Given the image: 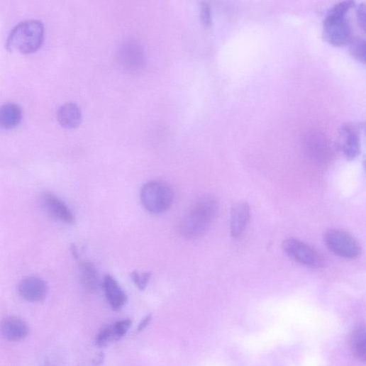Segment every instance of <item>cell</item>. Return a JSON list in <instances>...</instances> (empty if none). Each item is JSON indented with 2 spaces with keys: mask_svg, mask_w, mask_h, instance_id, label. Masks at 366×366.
Wrapping results in <instances>:
<instances>
[{
  "mask_svg": "<svg viewBox=\"0 0 366 366\" xmlns=\"http://www.w3.org/2000/svg\"><path fill=\"white\" fill-rule=\"evenodd\" d=\"M218 211V203L212 196L199 199L179 223L178 231L187 240L198 239L205 235Z\"/></svg>",
  "mask_w": 366,
  "mask_h": 366,
  "instance_id": "1",
  "label": "cell"
},
{
  "mask_svg": "<svg viewBox=\"0 0 366 366\" xmlns=\"http://www.w3.org/2000/svg\"><path fill=\"white\" fill-rule=\"evenodd\" d=\"M354 6L353 1L341 2L328 11L323 23V36L331 45L342 47L352 40V30L347 14Z\"/></svg>",
  "mask_w": 366,
  "mask_h": 366,
  "instance_id": "2",
  "label": "cell"
},
{
  "mask_svg": "<svg viewBox=\"0 0 366 366\" xmlns=\"http://www.w3.org/2000/svg\"><path fill=\"white\" fill-rule=\"evenodd\" d=\"M44 40V28L37 21L23 22L16 26L10 34L7 47L11 51L23 54L36 52Z\"/></svg>",
  "mask_w": 366,
  "mask_h": 366,
  "instance_id": "3",
  "label": "cell"
},
{
  "mask_svg": "<svg viewBox=\"0 0 366 366\" xmlns=\"http://www.w3.org/2000/svg\"><path fill=\"white\" fill-rule=\"evenodd\" d=\"M140 200L148 211L153 214H161L172 206L174 200L173 190L166 182L150 181L142 188Z\"/></svg>",
  "mask_w": 366,
  "mask_h": 366,
  "instance_id": "4",
  "label": "cell"
},
{
  "mask_svg": "<svg viewBox=\"0 0 366 366\" xmlns=\"http://www.w3.org/2000/svg\"><path fill=\"white\" fill-rule=\"evenodd\" d=\"M285 253L294 261L309 267L320 268L325 265L323 255L316 248L296 238H289L283 243Z\"/></svg>",
  "mask_w": 366,
  "mask_h": 366,
  "instance_id": "5",
  "label": "cell"
},
{
  "mask_svg": "<svg viewBox=\"0 0 366 366\" xmlns=\"http://www.w3.org/2000/svg\"><path fill=\"white\" fill-rule=\"evenodd\" d=\"M324 242L333 254L346 259H355L361 254V247L350 233L340 230H331L324 236Z\"/></svg>",
  "mask_w": 366,
  "mask_h": 366,
  "instance_id": "6",
  "label": "cell"
},
{
  "mask_svg": "<svg viewBox=\"0 0 366 366\" xmlns=\"http://www.w3.org/2000/svg\"><path fill=\"white\" fill-rule=\"evenodd\" d=\"M118 59L121 66L131 72L139 71L145 65L143 50L140 45L134 42H129L121 46Z\"/></svg>",
  "mask_w": 366,
  "mask_h": 366,
  "instance_id": "7",
  "label": "cell"
},
{
  "mask_svg": "<svg viewBox=\"0 0 366 366\" xmlns=\"http://www.w3.org/2000/svg\"><path fill=\"white\" fill-rule=\"evenodd\" d=\"M47 284L38 277H27L23 279L18 285V292L21 296L30 302L43 301L48 294Z\"/></svg>",
  "mask_w": 366,
  "mask_h": 366,
  "instance_id": "8",
  "label": "cell"
},
{
  "mask_svg": "<svg viewBox=\"0 0 366 366\" xmlns=\"http://www.w3.org/2000/svg\"><path fill=\"white\" fill-rule=\"evenodd\" d=\"M250 218V209L245 202L233 206L231 214V234L233 238H239L245 231Z\"/></svg>",
  "mask_w": 366,
  "mask_h": 366,
  "instance_id": "9",
  "label": "cell"
},
{
  "mask_svg": "<svg viewBox=\"0 0 366 366\" xmlns=\"http://www.w3.org/2000/svg\"><path fill=\"white\" fill-rule=\"evenodd\" d=\"M79 279L81 286L87 293H96L100 288V274L94 263L84 261L79 264Z\"/></svg>",
  "mask_w": 366,
  "mask_h": 366,
  "instance_id": "10",
  "label": "cell"
},
{
  "mask_svg": "<svg viewBox=\"0 0 366 366\" xmlns=\"http://www.w3.org/2000/svg\"><path fill=\"white\" fill-rule=\"evenodd\" d=\"M29 333L28 325L17 317H7L0 321V334L11 341H20Z\"/></svg>",
  "mask_w": 366,
  "mask_h": 366,
  "instance_id": "11",
  "label": "cell"
},
{
  "mask_svg": "<svg viewBox=\"0 0 366 366\" xmlns=\"http://www.w3.org/2000/svg\"><path fill=\"white\" fill-rule=\"evenodd\" d=\"M102 287L106 299L111 307L115 311L122 309L128 301V297L118 282L111 276H106Z\"/></svg>",
  "mask_w": 366,
  "mask_h": 366,
  "instance_id": "12",
  "label": "cell"
},
{
  "mask_svg": "<svg viewBox=\"0 0 366 366\" xmlns=\"http://www.w3.org/2000/svg\"><path fill=\"white\" fill-rule=\"evenodd\" d=\"M43 203L47 211L57 219L67 224L74 223L75 218L70 209L55 195L51 194H44Z\"/></svg>",
  "mask_w": 366,
  "mask_h": 366,
  "instance_id": "13",
  "label": "cell"
},
{
  "mask_svg": "<svg viewBox=\"0 0 366 366\" xmlns=\"http://www.w3.org/2000/svg\"><path fill=\"white\" fill-rule=\"evenodd\" d=\"M341 133L343 137V152L348 160H353L359 155L360 152L359 135L351 126H343Z\"/></svg>",
  "mask_w": 366,
  "mask_h": 366,
  "instance_id": "14",
  "label": "cell"
},
{
  "mask_svg": "<svg viewBox=\"0 0 366 366\" xmlns=\"http://www.w3.org/2000/svg\"><path fill=\"white\" fill-rule=\"evenodd\" d=\"M57 120L65 128L77 127L82 121V113L79 108L74 104H66L60 107L57 113Z\"/></svg>",
  "mask_w": 366,
  "mask_h": 366,
  "instance_id": "15",
  "label": "cell"
},
{
  "mask_svg": "<svg viewBox=\"0 0 366 366\" xmlns=\"http://www.w3.org/2000/svg\"><path fill=\"white\" fill-rule=\"evenodd\" d=\"M21 109L15 104H6L0 107V126L12 129L19 125L22 120Z\"/></svg>",
  "mask_w": 366,
  "mask_h": 366,
  "instance_id": "16",
  "label": "cell"
},
{
  "mask_svg": "<svg viewBox=\"0 0 366 366\" xmlns=\"http://www.w3.org/2000/svg\"><path fill=\"white\" fill-rule=\"evenodd\" d=\"M365 328H360L353 334L352 344L354 353L361 360H365Z\"/></svg>",
  "mask_w": 366,
  "mask_h": 366,
  "instance_id": "17",
  "label": "cell"
},
{
  "mask_svg": "<svg viewBox=\"0 0 366 366\" xmlns=\"http://www.w3.org/2000/svg\"><path fill=\"white\" fill-rule=\"evenodd\" d=\"M114 341H117V339L113 326L111 325L101 331L96 338V345L103 348Z\"/></svg>",
  "mask_w": 366,
  "mask_h": 366,
  "instance_id": "18",
  "label": "cell"
},
{
  "mask_svg": "<svg viewBox=\"0 0 366 366\" xmlns=\"http://www.w3.org/2000/svg\"><path fill=\"white\" fill-rule=\"evenodd\" d=\"M350 52L354 58L359 62L365 63V40L357 38L352 39L350 43Z\"/></svg>",
  "mask_w": 366,
  "mask_h": 366,
  "instance_id": "19",
  "label": "cell"
},
{
  "mask_svg": "<svg viewBox=\"0 0 366 366\" xmlns=\"http://www.w3.org/2000/svg\"><path fill=\"white\" fill-rule=\"evenodd\" d=\"M133 283L140 291H145L150 281L152 273L150 272H144L140 273L134 271L131 274Z\"/></svg>",
  "mask_w": 366,
  "mask_h": 366,
  "instance_id": "20",
  "label": "cell"
},
{
  "mask_svg": "<svg viewBox=\"0 0 366 366\" xmlns=\"http://www.w3.org/2000/svg\"><path fill=\"white\" fill-rule=\"evenodd\" d=\"M131 325L132 321L130 318L121 320L113 325L117 340L126 336Z\"/></svg>",
  "mask_w": 366,
  "mask_h": 366,
  "instance_id": "21",
  "label": "cell"
},
{
  "mask_svg": "<svg viewBox=\"0 0 366 366\" xmlns=\"http://www.w3.org/2000/svg\"><path fill=\"white\" fill-rule=\"evenodd\" d=\"M201 20L206 27H210L212 24L211 11L207 4H203L201 5Z\"/></svg>",
  "mask_w": 366,
  "mask_h": 366,
  "instance_id": "22",
  "label": "cell"
},
{
  "mask_svg": "<svg viewBox=\"0 0 366 366\" xmlns=\"http://www.w3.org/2000/svg\"><path fill=\"white\" fill-rule=\"evenodd\" d=\"M357 19L360 28L365 30V7L361 4L357 9Z\"/></svg>",
  "mask_w": 366,
  "mask_h": 366,
  "instance_id": "23",
  "label": "cell"
},
{
  "mask_svg": "<svg viewBox=\"0 0 366 366\" xmlns=\"http://www.w3.org/2000/svg\"><path fill=\"white\" fill-rule=\"evenodd\" d=\"M152 318V316L151 314H149L147 316H145L138 325V331L140 332L143 331L145 328H147L148 326L150 324Z\"/></svg>",
  "mask_w": 366,
  "mask_h": 366,
  "instance_id": "24",
  "label": "cell"
},
{
  "mask_svg": "<svg viewBox=\"0 0 366 366\" xmlns=\"http://www.w3.org/2000/svg\"><path fill=\"white\" fill-rule=\"evenodd\" d=\"M104 360V354L100 353L94 360V366H101Z\"/></svg>",
  "mask_w": 366,
  "mask_h": 366,
  "instance_id": "25",
  "label": "cell"
}]
</instances>
